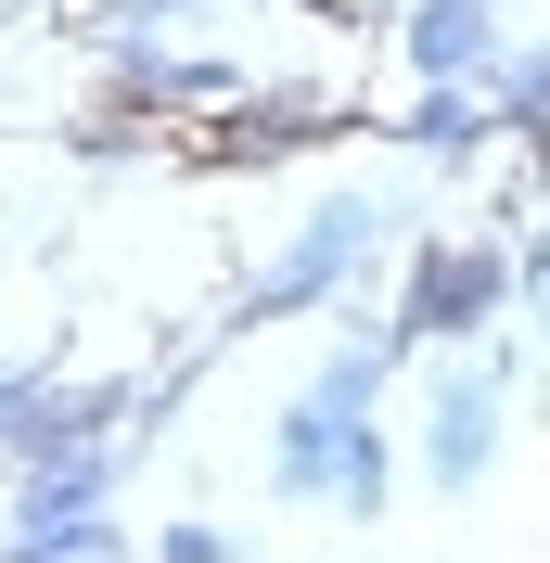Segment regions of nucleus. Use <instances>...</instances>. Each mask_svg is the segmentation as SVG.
I'll use <instances>...</instances> for the list:
<instances>
[{
	"mask_svg": "<svg viewBox=\"0 0 550 563\" xmlns=\"http://www.w3.org/2000/svg\"><path fill=\"white\" fill-rule=\"evenodd\" d=\"M397 141H410L422 167H474V154H499V103H486V77H422V103L397 115Z\"/></svg>",
	"mask_w": 550,
	"mask_h": 563,
	"instance_id": "obj_7",
	"label": "nucleus"
},
{
	"mask_svg": "<svg viewBox=\"0 0 550 563\" xmlns=\"http://www.w3.org/2000/svg\"><path fill=\"white\" fill-rule=\"evenodd\" d=\"M193 0H103V26H129V38H167Z\"/></svg>",
	"mask_w": 550,
	"mask_h": 563,
	"instance_id": "obj_12",
	"label": "nucleus"
},
{
	"mask_svg": "<svg viewBox=\"0 0 550 563\" xmlns=\"http://www.w3.org/2000/svg\"><path fill=\"white\" fill-rule=\"evenodd\" d=\"M499 320H513V244H499V231H422L384 333L436 358V346H486Z\"/></svg>",
	"mask_w": 550,
	"mask_h": 563,
	"instance_id": "obj_4",
	"label": "nucleus"
},
{
	"mask_svg": "<svg viewBox=\"0 0 550 563\" xmlns=\"http://www.w3.org/2000/svg\"><path fill=\"white\" fill-rule=\"evenodd\" d=\"M513 320L550 346V231H525V244H513Z\"/></svg>",
	"mask_w": 550,
	"mask_h": 563,
	"instance_id": "obj_10",
	"label": "nucleus"
},
{
	"mask_svg": "<svg viewBox=\"0 0 550 563\" xmlns=\"http://www.w3.org/2000/svg\"><path fill=\"white\" fill-rule=\"evenodd\" d=\"M26 385H38V372H0V422H13V410H26Z\"/></svg>",
	"mask_w": 550,
	"mask_h": 563,
	"instance_id": "obj_13",
	"label": "nucleus"
},
{
	"mask_svg": "<svg viewBox=\"0 0 550 563\" xmlns=\"http://www.w3.org/2000/svg\"><path fill=\"white\" fill-rule=\"evenodd\" d=\"M397 333H345L333 358H320L308 385L282 397V435H270V499H333V461H345V435H359V422L384 410V385H397Z\"/></svg>",
	"mask_w": 550,
	"mask_h": 563,
	"instance_id": "obj_2",
	"label": "nucleus"
},
{
	"mask_svg": "<svg viewBox=\"0 0 550 563\" xmlns=\"http://www.w3.org/2000/svg\"><path fill=\"white\" fill-rule=\"evenodd\" d=\"M397 52H410V77H486L513 52V26H499V0H410Z\"/></svg>",
	"mask_w": 550,
	"mask_h": 563,
	"instance_id": "obj_6",
	"label": "nucleus"
},
{
	"mask_svg": "<svg viewBox=\"0 0 550 563\" xmlns=\"http://www.w3.org/2000/svg\"><path fill=\"white\" fill-rule=\"evenodd\" d=\"M116 435H90V449H52V461H13V526H0V551L26 563H90V551H129V526H116Z\"/></svg>",
	"mask_w": 550,
	"mask_h": 563,
	"instance_id": "obj_5",
	"label": "nucleus"
},
{
	"mask_svg": "<svg viewBox=\"0 0 550 563\" xmlns=\"http://www.w3.org/2000/svg\"><path fill=\"white\" fill-rule=\"evenodd\" d=\"M384 499H397V449H384V422H359L333 461V512L345 526H384Z\"/></svg>",
	"mask_w": 550,
	"mask_h": 563,
	"instance_id": "obj_9",
	"label": "nucleus"
},
{
	"mask_svg": "<svg viewBox=\"0 0 550 563\" xmlns=\"http://www.w3.org/2000/svg\"><path fill=\"white\" fill-rule=\"evenodd\" d=\"M486 103H499V141H538L550 154V38H513L486 65Z\"/></svg>",
	"mask_w": 550,
	"mask_h": 563,
	"instance_id": "obj_8",
	"label": "nucleus"
},
{
	"mask_svg": "<svg viewBox=\"0 0 550 563\" xmlns=\"http://www.w3.org/2000/svg\"><path fill=\"white\" fill-rule=\"evenodd\" d=\"M384 244H397V206L384 192H359V179H333L308 218H295V244L270 256V269L243 282V308H231V333H270V320H308V308H345L359 282L384 269Z\"/></svg>",
	"mask_w": 550,
	"mask_h": 563,
	"instance_id": "obj_1",
	"label": "nucleus"
},
{
	"mask_svg": "<svg viewBox=\"0 0 550 563\" xmlns=\"http://www.w3.org/2000/svg\"><path fill=\"white\" fill-rule=\"evenodd\" d=\"M154 551H167V563H231L243 538H231V526H206V512H179V526H154Z\"/></svg>",
	"mask_w": 550,
	"mask_h": 563,
	"instance_id": "obj_11",
	"label": "nucleus"
},
{
	"mask_svg": "<svg viewBox=\"0 0 550 563\" xmlns=\"http://www.w3.org/2000/svg\"><path fill=\"white\" fill-rule=\"evenodd\" d=\"M499 435H513V320L486 346H436V385H422V487L474 499L499 474Z\"/></svg>",
	"mask_w": 550,
	"mask_h": 563,
	"instance_id": "obj_3",
	"label": "nucleus"
}]
</instances>
